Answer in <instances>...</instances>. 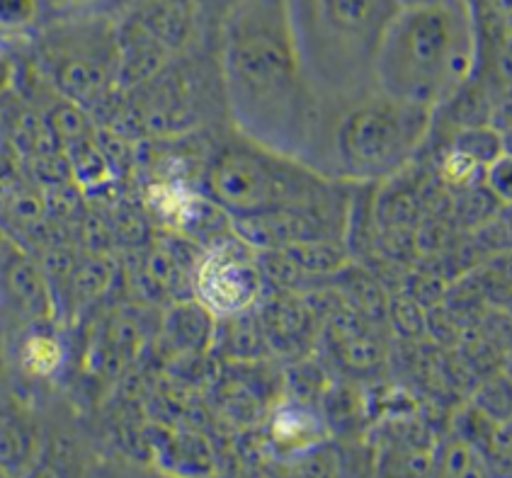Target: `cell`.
I'll return each mask as SVG.
<instances>
[{
  "mask_svg": "<svg viewBox=\"0 0 512 478\" xmlns=\"http://www.w3.org/2000/svg\"><path fill=\"white\" fill-rule=\"evenodd\" d=\"M214 321L197 299L178 301L166 316V333L178 350L202 352L214 343Z\"/></svg>",
  "mask_w": 512,
  "mask_h": 478,
  "instance_id": "13",
  "label": "cell"
},
{
  "mask_svg": "<svg viewBox=\"0 0 512 478\" xmlns=\"http://www.w3.org/2000/svg\"><path fill=\"white\" fill-rule=\"evenodd\" d=\"M415 3H430V0H398V5H415Z\"/></svg>",
  "mask_w": 512,
  "mask_h": 478,
  "instance_id": "30",
  "label": "cell"
},
{
  "mask_svg": "<svg viewBox=\"0 0 512 478\" xmlns=\"http://www.w3.org/2000/svg\"><path fill=\"white\" fill-rule=\"evenodd\" d=\"M42 117L44 122H47V127L51 129V134H54L56 141L61 144V149H66L73 141L83 139V136L93 134L95 129L90 112L83 110L76 102L61 98V95H56V98L44 107Z\"/></svg>",
  "mask_w": 512,
  "mask_h": 478,
  "instance_id": "19",
  "label": "cell"
},
{
  "mask_svg": "<svg viewBox=\"0 0 512 478\" xmlns=\"http://www.w3.org/2000/svg\"><path fill=\"white\" fill-rule=\"evenodd\" d=\"M338 182L284 153L263 149L238 136L212 156L204 173V192L231 219L282 209H306L350 224V197ZM347 236V233H345Z\"/></svg>",
  "mask_w": 512,
  "mask_h": 478,
  "instance_id": "5",
  "label": "cell"
},
{
  "mask_svg": "<svg viewBox=\"0 0 512 478\" xmlns=\"http://www.w3.org/2000/svg\"><path fill=\"white\" fill-rule=\"evenodd\" d=\"M481 165L474 161V158H469L466 153L452 149L445 156V161L440 165V178H442V185L447 187V190H464V187L474 185V182H479L481 173Z\"/></svg>",
  "mask_w": 512,
  "mask_h": 478,
  "instance_id": "25",
  "label": "cell"
},
{
  "mask_svg": "<svg viewBox=\"0 0 512 478\" xmlns=\"http://www.w3.org/2000/svg\"><path fill=\"white\" fill-rule=\"evenodd\" d=\"M452 149L466 153L469 158H474L481 168H486L488 163L496 161L498 156L505 153V141L503 134L493 127H483V124H466L454 136Z\"/></svg>",
  "mask_w": 512,
  "mask_h": 478,
  "instance_id": "22",
  "label": "cell"
},
{
  "mask_svg": "<svg viewBox=\"0 0 512 478\" xmlns=\"http://www.w3.org/2000/svg\"><path fill=\"white\" fill-rule=\"evenodd\" d=\"M435 110L372 88L338 105H321L304 163L347 185H374L406 168L430 132Z\"/></svg>",
  "mask_w": 512,
  "mask_h": 478,
  "instance_id": "4",
  "label": "cell"
},
{
  "mask_svg": "<svg viewBox=\"0 0 512 478\" xmlns=\"http://www.w3.org/2000/svg\"><path fill=\"white\" fill-rule=\"evenodd\" d=\"M326 435L321 418L316 411L301 403H284L272 413L270 420V440L287 452H301V449H314Z\"/></svg>",
  "mask_w": 512,
  "mask_h": 478,
  "instance_id": "12",
  "label": "cell"
},
{
  "mask_svg": "<svg viewBox=\"0 0 512 478\" xmlns=\"http://www.w3.org/2000/svg\"><path fill=\"white\" fill-rule=\"evenodd\" d=\"M93 139L98 144V149L105 156L107 165H110L112 175L115 178H124L127 173H132L134 168V149L124 134L115 127H95L93 129Z\"/></svg>",
  "mask_w": 512,
  "mask_h": 478,
  "instance_id": "24",
  "label": "cell"
},
{
  "mask_svg": "<svg viewBox=\"0 0 512 478\" xmlns=\"http://www.w3.org/2000/svg\"><path fill=\"white\" fill-rule=\"evenodd\" d=\"M0 304H3V299H0Z\"/></svg>",
  "mask_w": 512,
  "mask_h": 478,
  "instance_id": "31",
  "label": "cell"
},
{
  "mask_svg": "<svg viewBox=\"0 0 512 478\" xmlns=\"http://www.w3.org/2000/svg\"><path fill=\"white\" fill-rule=\"evenodd\" d=\"M498 204L503 202L483 182H474V185L459 190L457 202H452V214L462 229L479 231L491 224L498 212Z\"/></svg>",
  "mask_w": 512,
  "mask_h": 478,
  "instance_id": "20",
  "label": "cell"
},
{
  "mask_svg": "<svg viewBox=\"0 0 512 478\" xmlns=\"http://www.w3.org/2000/svg\"><path fill=\"white\" fill-rule=\"evenodd\" d=\"M34 449H37V437L25 415L17 413L15 408L0 406V469H22L32 462Z\"/></svg>",
  "mask_w": 512,
  "mask_h": 478,
  "instance_id": "18",
  "label": "cell"
},
{
  "mask_svg": "<svg viewBox=\"0 0 512 478\" xmlns=\"http://www.w3.org/2000/svg\"><path fill=\"white\" fill-rule=\"evenodd\" d=\"M0 299L34 326L49 323L56 316L54 294H51L42 265L17 246L8 248L5 253L0 250Z\"/></svg>",
  "mask_w": 512,
  "mask_h": 478,
  "instance_id": "8",
  "label": "cell"
},
{
  "mask_svg": "<svg viewBox=\"0 0 512 478\" xmlns=\"http://www.w3.org/2000/svg\"><path fill=\"white\" fill-rule=\"evenodd\" d=\"M44 0H0V39L34 34L44 22Z\"/></svg>",
  "mask_w": 512,
  "mask_h": 478,
  "instance_id": "21",
  "label": "cell"
},
{
  "mask_svg": "<svg viewBox=\"0 0 512 478\" xmlns=\"http://www.w3.org/2000/svg\"><path fill=\"white\" fill-rule=\"evenodd\" d=\"M141 345H144V333H141V323L134 316L115 314L107 318L93 345L98 369H105L110 374L122 372L139 355Z\"/></svg>",
  "mask_w": 512,
  "mask_h": 478,
  "instance_id": "11",
  "label": "cell"
},
{
  "mask_svg": "<svg viewBox=\"0 0 512 478\" xmlns=\"http://www.w3.org/2000/svg\"><path fill=\"white\" fill-rule=\"evenodd\" d=\"M64 153L68 168H71V178L83 192L102 190V187H107L110 182L117 180L115 175H112L105 156H102V151L98 149V144H95L93 134L68 144Z\"/></svg>",
  "mask_w": 512,
  "mask_h": 478,
  "instance_id": "17",
  "label": "cell"
},
{
  "mask_svg": "<svg viewBox=\"0 0 512 478\" xmlns=\"http://www.w3.org/2000/svg\"><path fill=\"white\" fill-rule=\"evenodd\" d=\"M221 76L238 136L304 163L321 102L301 76L282 0H241L231 10Z\"/></svg>",
  "mask_w": 512,
  "mask_h": 478,
  "instance_id": "1",
  "label": "cell"
},
{
  "mask_svg": "<svg viewBox=\"0 0 512 478\" xmlns=\"http://www.w3.org/2000/svg\"><path fill=\"white\" fill-rule=\"evenodd\" d=\"M15 83V64L3 49H0V98L13 88Z\"/></svg>",
  "mask_w": 512,
  "mask_h": 478,
  "instance_id": "29",
  "label": "cell"
},
{
  "mask_svg": "<svg viewBox=\"0 0 512 478\" xmlns=\"http://www.w3.org/2000/svg\"><path fill=\"white\" fill-rule=\"evenodd\" d=\"M263 284L253 248L233 233L204 250L190 275L192 297L214 318L253 309L263 294Z\"/></svg>",
  "mask_w": 512,
  "mask_h": 478,
  "instance_id": "7",
  "label": "cell"
},
{
  "mask_svg": "<svg viewBox=\"0 0 512 478\" xmlns=\"http://www.w3.org/2000/svg\"><path fill=\"white\" fill-rule=\"evenodd\" d=\"M115 277L117 270L110 253H88L85 250V253H81V258H78L76 272H73L68 306L71 309H81V306L98 301L112 287Z\"/></svg>",
  "mask_w": 512,
  "mask_h": 478,
  "instance_id": "14",
  "label": "cell"
},
{
  "mask_svg": "<svg viewBox=\"0 0 512 478\" xmlns=\"http://www.w3.org/2000/svg\"><path fill=\"white\" fill-rule=\"evenodd\" d=\"M258 321L267 345L280 347L284 352L297 350L311 333V306L292 294H284L265 301Z\"/></svg>",
  "mask_w": 512,
  "mask_h": 478,
  "instance_id": "10",
  "label": "cell"
},
{
  "mask_svg": "<svg viewBox=\"0 0 512 478\" xmlns=\"http://www.w3.org/2000/svg\"><path fill=\"white\" fill-rule=\"evenodd\" d=\"M37 68L61 98L93 112L115 93L117 27L112 17H56L37 30Z\"/></svg>",
  "mask_w": 512,
  "mask_h": 478,
  "instance_id": "6",
  "label": "cell"
},
{
  "mask_svg": "<svg viewBox=\"0 0 512 478\" xmlns=\"http://www.w3.org/2000/svg\"><path fill=\"white\" fill-rule=\"evenodd\" d=\"M124 0H44L56 17H112Z\"/></svg>",
  "mask_w": 512,
  "mask_h": 478,
  "instance_id": "26",
  "label": "cell"
},
{
  "mask_svg": "<svg viewBox=\"0 0 512 478\" xmlns=\"http://www.w3.org/2000/svg\"><path fill=\"white\" fill-rule=\"evenodd\" d=\"M369 323L362 314L350 306L328 318V345L335 362L350 374H372L384 362L386 352L377 335L369 330Z\"/></svg>",
  "mask_w": 512,
  "mask_h": 478,
  "instance_id": "9",
  "label": "cell"
},
{
  "mask_svg": "<svg viewBox=\"0 0 512 478\" xmlns=\"http://www.w3.org/2000/svg\"><path fill=\"white\" fill-rule=\"evenodd\" d=\"M479 32L469 0L401 5L374 59V88L408 105H445L476 66Z\"/></svg>",
  "mask_w": 512,
  "mask_h": 478,
  "instance_id": "2",
  "label": "cell"
},
{
  "mask_svg": "<svg viewBox=\"0 0 512 478\" xmlns=\"http://www.w3.org/2000/svg\"><path fill=\"white\" fill-rule=\"evenodd\" d=\"M483 185L496 195L500 202L508 207L510 204V195H512V161L510 153L505 151L503 156H498L496 161H491L483 168Z\"/></svg>",
  "mask_w": 512,
  "mask_h": 478,
  "instance_id": "27",
  "label": "cell"
},
{
  "mask_svg": "<svg viewBox=\"0 0 512 478\" xmlns=\"http://www.w3.org/2000/svg\"><path fill=\"white\" fill-rule=\"evenodd\" d=\"M386 318L403 338H420L428 330V311L411 294H398L386 304Z\"/></svg>",
  "mask_w": 512,
  "mask_h": 478,
  "instance_id": "23",
  "label": "cell"
},
{
  "mask_svg": "<svg viewBox=\"0 0 512 478\" xmlns=\"http://www.w3.org/2000/svg\"><path fill=\"white\" fill-rule=\"evenodd\" d=\"M282 250L309 277H335L340 270L350 265V248H347V243L333 241V238H314V241L292 243V246H284Z\"/></svg>",
  "mask_w": 512,
  "mask_h": 478,
  "instance_id": "15",
  "label": "cell"
},
{
  "mask_svg": "<svg viewBox=\"0 0 512 478\" xmlns=\"http://www.w3.org/2000/svg\"><path fill=\"white\" fill-rule=\"evenodd\" d=\"M301 76L321 105L374 88V59L398 0H282Z\"/></svg>",
  "mask_w": 512,
  "mask_h": 478,
  "instance_id": "3",
  "label": "cell"
},
{
  "mask_svg": "<svg viewBox=\"0 0 512 478\" xmlns=\"http://www.w3.org/2000/svg\"><path fill=\"white\" fill-rule=\"evenodd\" d=\"M432 462H442V471L452 476L476 474V457L474 449L466 445L464 440H452L442 452V459H432Z\"/></svg>",
  "mask_w": 512,
  "mask_h": 478,
  "instance_id": "28",
  "label": "cell"
},
{
  "mask_svg": "<svg viewBox=\"0 0 512 478\" xmlns=\"http://www.w3.org/2000/svg\"><path fill=\"white\" fill-rule=\"evenodd\" d=\"M66 352L61 340L54 333L42 328H34L17 347V364L22 372L32 379H51L64 367Z\"/></svg>",
  "mask_w": 512,
  "mask_h": 478,
  "instance_id": "16",
  "label": "cell"
}]
</instances>
